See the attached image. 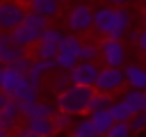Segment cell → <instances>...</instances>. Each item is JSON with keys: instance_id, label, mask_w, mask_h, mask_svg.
Returning a JSON list of instances; mask_svg holds the SVG:
<instances>
[{"instance_id": "cell-37", "label": "cell", "mask_w": 146, "mask_h": 137, "mask_svg": "<svg viewBox=\"0 0 146 137\" xmlns=\"http://www.w3.org/2000/svg\"><path fill=\"white\" fill-rule=\"evenodd\" d=\"M2 71H5V66H2V64H0V78H2Z\"/></svg>"}, {"instance_id": "cell-9", "label": "cell", "mask_w": 146, "mask_h": 137, "mask_svg": "<svg viewBox=\"0 0 146 137\" xmlns=\"http://www.w3.org/2000/svg\"><path fill=\"white\" fill-rule=\"evenodd\" d=\"M98 46H100V59H103L105 66H116V68L125 66V46H123V39H110V37H105Z\"/></svg>"}, {"instance_id": "cell-16", "label": "cell", "mask_w": 146, "mask_h": 137, "mask_svg": "<svg viewBox=\"0 0 146 137\" xmlns=\"http://www.w3.org/2000/svg\"><path fill=\"white\" fill-rule=\"evenodd\" d=\"M18 116H23V112H21V103H18V100H14V98H9V100H7V105L0 110V121H2V128H7V130L16 128Z\"/></svg>"}, {"instance_id": "cell-31", "label": "cell", "mask_w": 146, "mask_h": 137, "mask_svg": "<svg viewBox=\"0 0 146 137\" xmlns=\"http://www.w3.org/2000/svg\"><path fill=\"white\" fill-rule=\"evenodd\" d=\"M137 46H139V50L146 55V30H141V32H139V41H137Z\"/></svg>"}, {"instance_id": "cell-20", "label": "cell", "mask_w": 146, "mask_h": 137, "mask_svg": "<svg viewBox=\"0 0 146 137\" xmlns=\"http://www.w3.org/2000/svg\"><path fill=\"white\" fill-rule=\"evenodd\" d=\"M57 50H59V43H52V41L41 39L34 46V59H55L57 57Z\"/></svg>"}, {"instance_id": "cell-1", "label": "cell", "mask_w": 146, "mask_h": 137, "mask_svg": "<svg viewBox=\"0 0 146 137\" xmlns=\"http://www.w3.org/2000/svg\"><path fill=\"white\" fill-rule=\"evenodd\" d=\"M132 25V14L125 7H114V5H105L94 9V32L100 34L103 39H123L128 37Z\"/></svg>"}, {"instance_id": "cell-6", "label": "cell", "mask_w": 146, "mask_h": 137, "mask_svg": "<svg viewBox=\"0 0 146 137\" xmlns=\"http://www.w3.org/2000/svg\"><path fill=\"white\" fill-rule=\"evenodd\" d=\"M27 16L21 0H0V32H14Z\"/></svg>"}, {"instance_id": "cell-2", "label": "cell", "mask_w": 146, "mask_h": 137, "mask_svg": "<svg viewBox=\"0 0 146 137\" xmlns=\"http://www.w3.org/2000/svg\"><path fill=\"white\" fill-rule=\"evenodd\" d=\"M94 96V87H80V84H71L66 87L62 94L55 96V105L59 112H66L71 116H82L89 112V100Z\"/></svg>"}, {"instance_id": "cell-13", "label": "cell", "mask_w": 146, "mask_h": 137, "mask_svg": "<svg viewBox=\"0 0 146 137\" xmlns=\"http://www.w3.org/2000/svg\"><path fill=\"white\" fill-rule=\"evenodd\" d=\"M57 105H52V103H48V100H32V103H21V112H23V116L25 119H39V116H55L57 112Z\"/></svg>"}, {"instance_id": "cell-42", "label": "cell", "mask_w": 146, "mask_h": 137, "mask_svg": "<svg viewBox=\"0 0 146 137\" xmlns=\"http://www.w3.org/2000/svg\"><path fill=\"white\" fill-rule=\"evenodd\" d=\"M71 137H73V135H71Z\"/></svg>"}, {"instance_id": "cell-41", "label": "cell", "mask_w": 146, "mask_h": 137, "mask_svg": "<svg viewBox=\"0 0 146 137\" xmlns=\"http://www.w3.org/2000/svg\"><path fill=\"white\" fill-rule=\"evenodd\" d=\"M0 128H2V121H0Z\"/></svg>"}, {"instance_id": "cell-18", "label": "cell", "mask_w": 146, "mask_h": 137, "mask_svg": "<svg viewBox=\"0 0 146 137\" xmlns=\"http://www.w3.org/2000/svg\"><path fill=\"white\" fill-rule=\"evenodd\" d=\"M59 7H62V2H57V0H32V2L27 5L30 11H34V14L48 18V21L59 14Z\"/></svg>"}, {"instance_id": "cell-8", "label": "cell", "mask_w": 146, "mask_h": 137, "mask_svg": "<svg viewBox=\"0 0 146 137\" xmlns=\"http://www.w3.org/2000/svg\"><path fill=\"white\" fill-rule=\"evenodd\" d=\"M125 73L123 68H116V66H103L100 73H98V80H96V91H103V94H119L123 91L125 87Z\"/></svg>"}, {"instance_id": "cell-38", "label": "cell", "mask_w": 146, "mask_h": 137, "mask_svg": "<svg viewBox=\"0 0 146 137\" xmlns=\"http://www.w3.org/2000/svg\"><path fill=\"white\" fill-rule=\"evenodd\" d=\"M21 2H27V5H30V2H32V0H21Z\"/></svg>"}, {"instance_id": "cell-30", "label": "cell", "mask_w": 146, "mask_h": 137, "mask_svg": "<svg viewBox=\"0 0 146 137\" xmlns=\"http://www.w3.org/2000/svg\"><path fill=\"white\" fill-rule=\"evenodd\" d=\"M32 62H34V59L25 55V57H21V59H18L16 64H11V66H14V68H18L21 73H27V71H30V66H32Z\"/></svg>"}, {"instance_id": "cell-17", "label": "cell", "mask_w": 146, "mask_h": 137, "mask_svg": "<svg viewBox=\"0 0 146 137\" xmlns=\"http://www.w3.org/2000/svg\"><path fill=\"white\" fill-rule=\"evenodd\" d=\"M89 119H91V123H94V128H96L98 137H105V135L110 132V128H112V126L116 123V119H114V114H112L110 110L91 112V114H89Z\"/></svg>"}, {"instance_id": "cell-23", "label": "cell", "mask_w": 146, "mask_h": 137, "mask_svg": "<svg viewBox=\"0 0 146 137\" xmlns=\"http://www.w3.org/2000/svg\"><path fill=\"white\" fill-rule=\"evenodd\" d=\"M71 84H73V82H71L68 71H57V73L50 78V84H48V87H50V91L57 96V94H62V91H64L66 87H71Z\"/></svg>"}, {"instance_id": "cell-4", "label": "cell", "mask_w": 146, "mask_h": 137, "mask_svg": "<svg viewBox=\"0 0 146 137\" xmlns=\"http://www.w3.org/2000/svg\"><path fill=\"white\" fill-rule=\"evenodd\" d=\"M110 112L114 114L116 121H125V123H128L135 114L144 112V94H141L139 89H128V91H123V94L112 103Z\"/></svg>"}, {"instance_id": "cell-39", "label": "cell", "mask_w": 146, "mask_h": 137, "mask_svg": "<svg viewBox=\"0 0 146 137\" xmlns=\"http://www.w3.org/2000/svg\"><path fill=\"white\" fill-rule=\"evenodd\" d=\"M57 2H66V0H57Z\"/></svg>"}, {"instance_id": "cell-14", "label": "cell", "mask_w": 146, "mask_h": 137, "mask_svg": "<svg viewBox=\"0 0 146 137\" xmlns=\"http://www.w3.org/2000/svg\"><path fill=\"white\" fill-rule=\"evenodd\" d=\"M27 75L25 73H21L18 68H14V66H5V71H2V78H0V89L11 98L14 96V91L23 84V80H25Z\"/></svg>"}, {"instance_id": "cell-5", "label": "cell", "mask_w": 146, "mask_h": 137, "mask_svg": "<svg viewBox=\"0 0 146 137\" xmlns=\"http://www.w3.org/2000/svg\"><path fill=\"white\" fill-rule=\"evenodd\" d=\"M80 50H82V39L78 34H66L59 43L57 50V66L59 71H71L78 62H80Z\"/></svg>"}, {"instance_id": "cell-7", "label": "cell", "mask_w": 146, "mask_h": 137, "mask_svg": "<svg viewBox=\"0 0 146 137\" xmlns=\"http://www.w3.org/2000/svg\"><path fill=\"white\" fill-rule=\"evenodd\" d=\"M66 27L71 30V34H84L89 30H94V11L89 5L78 2L68 9L66 14Z\"/></svg>"}, {"instance_id": "cell-27", "label": "cell", "mask_w": 146, "mask_h": 137, "mask_svg": "<svg viewBox=\"0 0 146 137\" xmlns=\"http://www.w3.org/2000/svg\"><path fill=\"white\" fill-rule=\"evenodd\" d=\"M66 34H64V30L62 27H55V25H48L46 27V32L41 34V39H46V41H52V43H62V39H64Z\"/></svg>"}, {"instance_id": "cell-21", "label": "cell", "mask_w": 146, "mask_h": 137, "mask_svg": "<svg viewBox=\"0 0 146 137\" xmlns=\"http://www.w3.org/2000/svg\"><path fill=\"white\" fill-rule=\"evenodd\" d=\"M112 103H114L112 94H103V91H96V89H94V96H91V100H89V114H91V112H100V110H110Z\"/></svg>"}, {"instance_id": "cell-10", "label": "cell", "mask_w": 146, "mask_h": 137, "mask_svg": "<svg viewBox=\"0 0 146 137\" xmlns=\"http://www.w3.org/2000/svg\"><path fill=\"white\" fill-rule=\"evenodd\" d=\"M25 55H27V48L21 46L11 37V32H0V64L2 66H11Z\"/></svg>"}, {"instance_id": "cell-22", "label": "cell", "mask_w": 146, "mask_h": 137, "mask_svg": "<svg viewBox=\"0 0 146 137\" xmlns=\"http://www.w3.org/2000/svg\"><path fill=\"white\" fill-rule=\"evenodd\" d=\"M71 130H73V137H98V132H96V128H94L89 116H80L73 123Z\"/></svg>"}, {"instance_id": "cell-29", "label": "cell", "mask_w": 146, "mask_h": 137, "mask_svg": "<svg viewBox=\"0 0 146 137\" xmlns=\"http://www.w3.org/2000/svg\"><path fill=\"white\" fill-rule=\"evenodd\" d=\"M14 137H39L27 123H23V126H18V128H14Z\"/></svg>"}, {"instance_id": "cell-33", "label": "cell", "mask_w": 146, "mask_h": 137, "mask_svg": "<svg viewBox=\"0 0 146 137\" xmlns=\"http://www.w3.org/2000/svg\"><path fill=\"white\" fill-rule=\"evenodd\" d=\"M7 100H9V96H7V94H5L2 89H0V110H2L5 105H7Z\"/></svg>"}, {"instance_id": "cell-36", "label": "cell", "mask_w": 146, "mask_h": 137, "mask_svg": "<svg viewBox=\"0 0 146 137\" xmlns=\"http://www.w3.org/2000/svg\"><path fill=\"white\" fill-rule=\"evenodd\" d=\"M141 94H144V110H146V89H144Z\"/></svg>"}, {"instance_id": "cell-35", "label": "cell", "mask_w": 146, "mask_h": 137, "mask_svg": "<svg viewBox=\"0 0 146 137\" xmlns=\"http://www.w3.org/2000/svg\"><path fill=\"white\" fill-rule=\"evenodd\" d=\"M0 137H14V135H11L7 128H0Z\"/></svg>"}, {"instance_id": "cell-24", "label": "cell", "mask_w": 146, "mask_h": 137, "mask_svg": "<svg viewBox=\"0 0 146 137\" xmlns=\"http://www.w3.org/2000/svg\"><path fill=\"white\" fill-rule=\"evenodd\" d=\"M100 57V46L94 41H82V50H80V62H96Z\"/></svg>"}, {"instance_id": "cell-26", "label": "cell", "mask_w": 146, "mask_h": 137, "mask_svg": "<svg viewBox=\"0 0 146 137\" xmlns=\"http://www.w3.org/2000/svg\"><path fill=\"white\" fill-rule=\"evenodd\" d=\"M135 132L130 130V123H125V121H116L112 128H110V132L105 135V137H132Z\"/></svg>"}, {"instance_id": "cell-28", "label": "cell", "mask_w": 146, "mask_h": 137, "mask_svg": "<svg viewBox=\"0 0 146 137\" xmlns=\"http://www.w3.org/2000/svg\"><path fill=\"white\" fill-rule=\"evenodd\" d=\"M128 123H130V130H132L135 135H137V132H144V130H146V110L139 112V114H135Z\"/></svg>"}, {"instance_id": "cell-25", "label": "cell", "mask_w": 146, "mask_h": 137, "mask_svg": "<svg viewBox=\"0 0 146 137\" xmlns=\"http://www.w3.org/2000/svg\"><path fill=\"white\" fill-rule=\"evenodd\" d=\"M52 121H55L57 132H64V130H71V128H73V116L66 114V112H59V110H57V114L52 116Z\"/></svg>"}, {"instance_id": "cell-15", "label": "cell", "mask_w": 146, "mask_h": 137, "mask_svg": "<svg viewBox=\"0 0 146 137\" xmlns=\"http://www.w3.org/2000/svg\"><path fill=\"white\" fill-rule=\"evenodd\" d=\"M123 73H125V82L130 89H139V91L146 89V68L141 64H125Z\"/></svg>"}, {"instance_id": "cell-19", "label": "cell", "mask_w": 146, "mask_h": 137, "mask_svg": "<svg viewBox=\"0 0 146 137\" xmlns=\"http://www.w3.org/2000/svg\"><path fill=\"white\" fill-rule=\"evenodd\" d=\"M27 126L39 135V137H55L57 128H55V121L50 116H39V119H27Z\"/></svg>"}, {"instance_id": "cell-40", "label": "cell", "mask_w": 146, "mask_h": 137, "mask_svg": "<svg viewBox=\"0 0 146 137\" xmlns=\"http://www.w3.org/2000/svg\"><path fill=\"white\" fill-rule=\"evenodd\" d=\"M141 2H144V7H146V0H141Z\"/></svg>"}, {"instance_id": "cell-3", "label": "cell", "mask_w": 146, "mask_h": 137, "mask_svg": "<svg viewBox=\"0 0 146 137\" xmlns=\"http://www.w3.org/2000/svg\"><path fill=\"white\" fill-rule=\"evenodd\" d=\"M46 27H48V18H43V16H39V14H34V11L27 9L25 21L11 32V37H14L21 46L30 48V46H36V43L41 41V34L46 32Z\"/></svg>"}, {"instance_id": "cell-11", "label": "cell", "mask_w": 146, "mask_h": 137, "mask_svg": "<svg viewBox=\"0 0 146 137\" xmlns=\"http://www.w3.org/2000/svg\"><path fill=\"white\" fill-rule=\"evenodd\" d=\"M98 73H100V66H98L96 62H78V64L68 71L71 82H73V84H80V87H96Z\"/></svg>"}, {"instance_id": "cell-12", "label": "cell", "mask_w": 146, "mask_h": 137, "mask_svg": "<svg viewBox=\"0 0 146 137\" xmlns=\"http://www.w3.org/2000/svg\"><path fill=\"white\" fill-rule=\"evenodd\" d=\"M57 71H59L57 59H34V62H32V66H30V71H27L25 75H27L30 84H32L34 89H39V91H41L43 78H46L48 73H57Z\"/></svg>"}, {"instance_id": "cell-34", "label": "cell", "mask_w": 146, "mask_h": 137, "mask_svg": "<svg viewBox=\"0 0 146 137\" xmlns=\"http://www.w3.org/2000/svg\"><path fill=\"white\" fill-rule=\"evenodd\" d=\"M139 32H141V30H139ZM139 32H137V30H130V32H128V39H132V41H139Z\"/></svg>"}, {"instance_id": "cell-32", "label": "cell", "mask_w": 146, "mask_h": 137, "mask_svg": "<svg viewBox=\"0 0 146 137\" xmlns=\"http://www.w3.org/2000/svg\"><path fill=\"white\" fill-rule=\"evenodd\" d=\"M110 5H114V7H125L128 2H132V0H107Z\"/></svg>"}]
</instances>
